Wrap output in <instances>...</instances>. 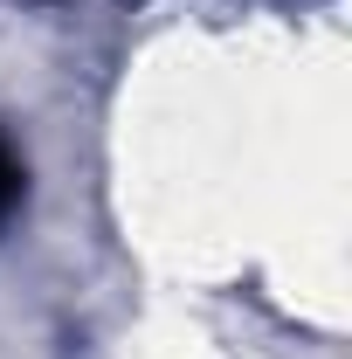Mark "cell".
<instances>
[{"instance_id":"cell-1","label":"cell","mask_w":352,"mask_h":359,"mask_svg":"<svg viewBox=\"0 0 352 359\" xmlns=\"http://www.w3.org/2000/svg\"><path fill=\"white\" fill-rule=\"evenodd\" d=\"M21 208V159H14V145L0 138V222Z\"/></svg>"}]
</instances>
